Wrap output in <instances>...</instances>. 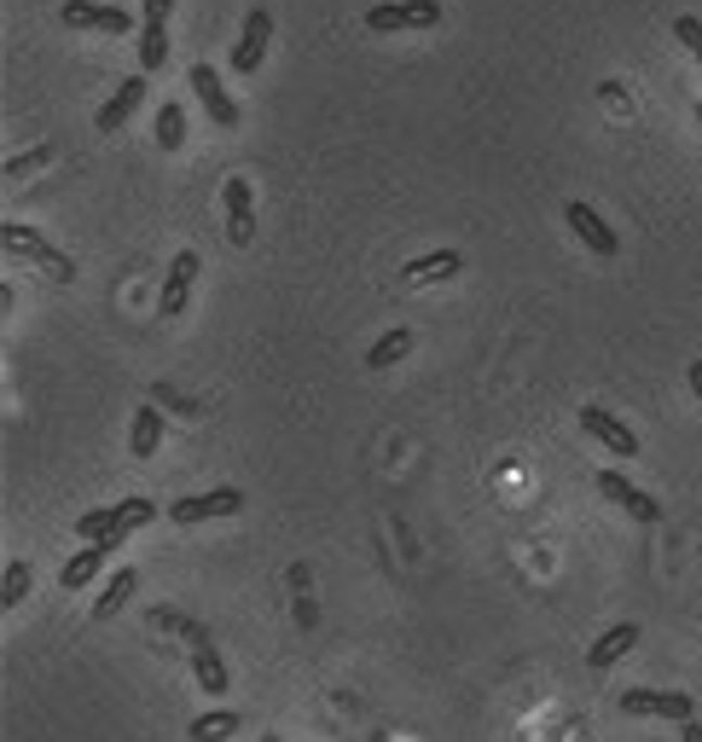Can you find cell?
Here are the masks:
<instances>
[{"mask_svg": "<svg viewBox=\"0 0 702 742\" xmlns=\"http://www.w3.org/2000/svg\"><path fill=\"white\" fill-rule=\"evenodd\" d=\"M24 598H29V563H24V556H12L7 580H0V610H18Z\"/></svg>", "mask_w": 702, "mask_h": 742, "instance_id": "obj_25", "label": "cell"}, {"mask_svg": "<svg viewBox=\"0 0 702 742\" xmlns=\"http://www.w3.org/2000/svg\"><path fill=\"white\" fill-rule=\"evenodd\" d=\"M133 592H140V575H133V568H116V575L105 580V592H99V603H93V621H111V615H123Z\"/></svg>", "mask_w": 702, "mask_h": 742, "instance_id": "obj_18", "label": "cell"}, {"mask_svg": "<svg viewBox=\"0 0 702 742\" xmlns=\"http://www.w3.org/2000/svg\"><path fill=\"white\" fill-rule=\"evenodd\" d=\"M244 511V494L239 487H215V494H187L169 504V522L192 528V522H209V516H239Z\"/></svg>", "mask_w": 702, "mask_h": 742, "instance_id": "obj_6", "label": "cell"}, {"mask_svg": "<svg viewBox=\"0 0 702 742\" xmlns=\"http://www.w3.org/2000/svg\"><path fill=\"white\" fill-rule=\"evenodd\" d=\"M412 343H418V336H412L407 325H395V331H383V336H378V343H372V348H366V366H372V371H390V366H400V360H407V354H412Z\"/></svg>", "mask_w": 702, "mask_h": 742, "instance_id": "obj_19", "label": "cell"}, {"mask_svg": "<svg viewBox=\"0 0 702 742\" xmlns=\"http://www.w3.org/2000/svg\"><path fill=\"white\" fill-rule=\"evenodd\" d=\"M679 737H685V742H702V725H697V719H685V725H679Z\"/></svg>", "mask_w": 702, "mask_h": 742, "instance_id": "obj_31", "label": "cell"}, {"mask_svg": "<svg viewBox=\"0 0 702 742\" xmlns=\"http://www.w3.org/2000/svg\"><path fill=\"white\" fill-rule=\"evenodd\" d=\"M267 41H273V12H267V7H250V12H244V29H239V41H232V71H239V76L261 71V59H267Z\"/></svg>", "mask_w": 702, "mask_h": 742, "instance_id": "obj_5", "label": "cell"}, {"mask_svg": "<svg viewBox=\"0 0 702 742\" xmlns=\"http://www.w3.org/2000/svg\"><path fill=\"white\" fill-rule=\"evenodd\" d=\"M192 93H197V105L209 111V123H215V128H239V105L227 99L221 76H215L209 64H192Z\"/></svg>", "mask_w": 702, "mask_h": 742, "instance_id": "obj_12", "label": "cell"}, {"mask_svg": "<svg viewBox=\"0 0 702 742\" xmlns=\"http://www.w3.org/2000/svg\"><path fill=\"white\" fill-rule=\"evenodd\" d=\"M76 534L81 539H111V546H123V528H116V504H99V511H88V516H76Z\"/></svg>", "mask_w": 702, "mask_h": 742, "instance_id": "obj_23", "label": "cell"}, {"mask_svg": "<svg viewBox=\"0 0 702 742\" xmlns=\"http://www.w3.org/2000/svg\"><path fill=\"white\" fill-rule=\"evenodd\" d=\"M442 24V0H378L366 12L372 36H395V29H436Z\"/></svg>", "mask_w": 702, "mask_h": 742, "instance_id": "obj_2", "label": "cell"}, {"mask_svg": "<svg viewBox=\"0 0 702 742\" xmlns=\"http://www.w3.org/2000/svg\"><path fill=\"white\" fill-rule=\"evenodd\" d=\"M0 244H7L12 256H24V261L47 267V273H53L59 284H71V279H76V261H71V256H59V250L47 244L36 227H24V221H7V227H0Z\"/></svg>", "mask_w": 702, "mask_h": 742, "instance_id": "obj_3", "label": "cell"}, {"mask_svg": "<svg viewBox=\"0 0 702 742\" xmlns=\"http://www.w3.org/2000/svg\"><path fill=\"white\" fill-rule=\"evenodd\" d=\"M197 267H204V256L197 250H180V256L169 261V273H163V296H157V314L163 319H180L192 302V284H197Z\"/></svg>", "mask_w": 702, "mask_h": 742, "instance_id": "obj_7", "label": "cell"}, {"mask_svg": "<svg viewBox=\"0 0 702 742\" xmlns=\"http://www.w3.org/2000/svg\"><path fill=\"white\" fill-rule=\"evenodd\" d=\"M140 64H145V76H157L163 64H169V29H163V24L140 29Z\"/></svg>", "mask_w": 702, "mask_h": 742, "instance_id": "obj_24", "label": "cell"}, {"mask_svg": "<svg viewBox=\"0 0 702 742\" xmlns=\"http://www.w3.org/2000/svg\"><path fill=\"white\" fill-rule=\"evenodd\" d=\"M192 679H197V690H204V696H227V685H232L221 650H215L209 638H204V644H192Z\"/></svg>", "mask_w": 702, "mask_h": 742, "instance_id": "obj_17", "label": "cell"}, {"mask_svg": "<svg viewBox=\"0 0 702 742\" xmlns=\"http://www.w3.org/2000/svg\"><path fill=\"white\" fill-rule=\"evenodd\" d=\"M464 273V256L459 250H430V256H418V261H407V284H447V279H459Z\"/></svg>", "mask_w": 702, "mask_h": 742, "instance_id": "obj_15", "label": "cell"}, {"mask_svg": "<svg viewBox=\"0 0 702 742\" xmlns=\"http://www.w3.org/2000/svg\"><path fill=\"white\" fill-rule=\"evenodd\" d=\"M239 725H244L239 707H209V714L192 719V742H227V737H239Z\"/></svg>", "mask_w": 702, "mask_h": 742, "instance_id": "obj_20", "label": "cell"}, {"mask_svg": "<svg viewBox=\"0 0 702 742\" xmlns=\"http://www.w3.org/2000/svg\"><path fill=\"white\" fill-rule=\"evenodd\" d=\"M59 24H71V29H105V36H128V29H133V18H128L123 7H99V0H64Z\"/></svg>", "mask_w": 702, "mask_h": 742, "instance_id": "obj_9", "label": "cell"}, {"mask_svg": "<svg viewBox=\"0 0 702 742\" xmlns=\"http://www.w3.org/2000/svg\"><path fill=\"white\" fill-rule=\"evenodd\" d=\"M580 430H587L592 442H604L615 459H639V435H633L610 407H580Z\"/></svg>", "mask_w": 702, "mask_h": 742, "instance_id": "obj_8", "label": "cell"}, {"mask_svg": "<svg viewBox=\"0 0 702 742\" xmlns=\"http://www.w3.org/2000/svg\"><path fill=\"white\" fill-rule=\"evenodd\" d=\"M128 447H133V459H152V452L163 447V412H157V407H140V412H133Z\"/></svg>", "mask_w": 702, "mask_h": 742, "instance_id": "obj_21", "label": "cell"}, {"mask_svg": "<svg viewBox=\"0 0 702 742\" xmlns=\"http://www.w3.org/2000/svg\"><path fill=\"white\" fill-rule=\"evenodd\" d=\"M674 41H679L685 53H691V59L702 64V18H691V12H679V18H674Z\"/></svg>", "mask_w": 702, "mask_h": 742, "instance_id": "obj_27", "label": "cell"}, {"mask_svg": "<svg viewBox=\"0 0 702 742\" xmlns=\"http://www.w3.org/2000/svg\"><path fill=\"white\" fill-rule=\"evenodd\" d=\"M366 742H390V737H383V731H372V737H366Z\"/></svg>", "mask_w": 702, "mask_h": 742, "instance_id": "obj_33", "label": "cell"}, {"mask_svg": "<svg viewBox=\"0 0 702 742\" xmlns=\"http://www.w3.org/2000/svg\"><path fill=\"white\" fill-rule=\"evenodd\" d=\"M41 163H53V145H36V151H24V157H12L7 163V180H24L29 168H41Z\"/></svg>", "mask_w": 702, "mask_h": 742, "instance_id": "obj_28", "label": "cell"}, {"mask_svg": "<svg viewBox=\"0 0 702 742\" xmlns=\"http://www.w3.org/2000/svg\"><path fill=\"white\" fill-rule=\"evenodd\" d=\"M111 539H88V546H81L76 556H71V563H64L59 568V586H64V592H81V586H93L99 580V568H105L111 563Z\"/></svg>", "mask_w": 702, "mask_h": 742, "instance_id": "obj_13", "label": "cell"}, {"mask_svg": "<svg viewBox=\"0 0 702 742\" xmlns=\"http://www.w3.org/2000/svg\"><path fill=\"white\" fill-rule=\"evenodd\" d=\"M598 494H604L610 504H622L633 522H644V528H650V522H662V504L650 499V494H639V487H633L622 470H598Z\"/></svg>", "mask_w": 702, "mask_h": 742, "instance_id": "obj_10", "label": "cell"}, {"mask_svg": "<svg viewBox=\"0 0 702 742\" xmlns=\"http://www.w3.org/2000/svg\"><path fill=\"white\" fill-rule=\"evenodd\" d=\"M633 644H639V627H633V621H615V627H610L604 638H592V650H587V667H598V673H604V667H615V662H622V655H627Z\"/></svg>", "mask_w": 702, "mask_h": 742, "instance_id": "obj_16", "label": "cell"}, {"mask_svg": "<svg viewBox=\"0 0 702 742\" xmlns=\"http://www.w3.org/2000/svg\"><path fill=\"white\" fill-rule=\"evenodd\" d=\"M169 7L175 0H145V24H169Z\"/></svg>", "mask_w": 702, "mask_h": 742, "instance_id": "obj_30", "label": "cell"}, {"mask_svg": "<svg viewBox=\"0 0 702 742\" xmlns=\"http://www.w3.org/2000/svg\"><path fill=\"white\" fill-rule=\"evenodd\" d=\"M261 742H279V737H261Z\"/></svg>", "mask_w": 702, "mask_h": 742, "instance_id": "obj_34", "label": "cell"}, {"mask_svg": "<svg viewBox=\"0 0 702 742\" xmlns=\"http://www.w3.org/2000/svg\"><path fill=\"white\" fill-rule=\"evenodd\" d=\"M685 378H691V389L702 395V360H691V371H685Z\"/></svg>", "mask_w": 702, "mask_h": 742, "instance_id": "obj_32", "label": "cell"}, {"mask_svg": "<svg viewBox=\"0 0 702 742\" xmlns=\"http://www.w3.org/2000/svg\"><path fill=\"white\" fill-rule=\"evenodd\" d=\"M140 105H145V76H128L123 88H116L105 105H99V133H116Z\"/></svg>", "mask_w": 702, "mask_h": 742, "instance_id": "obj_14", "label": "cell"}, {"mask_svg": "<svg viewBox=\"0 0 702 742\" xmlns=\"http://www.w3.org/2000/svg\"><path fill=\"white\" fill-rule=\"evenodd\" d=\"M152 395L163 400V407H175V412H187V418L197 412V407H192V400H187V395H175V389H169V383H157V389H152Z\"/></svg>", "mask_w": 702, "mask_h": 742, "instance_id": "obj_29", "label": "cell"}, {"mask_svg": "<svg viewBox=\"0 0 702 742\" xmlns=\"http://www.w3.org/2000/svg\"><path fill=\"white\" fill-rule=\"evenodd\" d=\"M157 145L163 151L187 145V111H180V99H163V105H157Z\"/></svg>", "mask_w": 702, "mask_h": 742, "instance_id": "obj_22", "label": "cell"}, {"mask_svg": "<svg viewBox=\"0 0 702 742\" xmlns=\"http://www.w3.org/2000/svg\"><path fill=\"white\" fill-rule=\"evenodd\" d=\"M221 204H227V244L250 250V244H256V192H250L244 175H232L221 186Z\"/></svg>", "mask_w": 702, "mask_h": 742, "instance_id": "obj_4", "label": "cell"}, {"mask_svg": "<svg viewBox=\"0 0 702 742\" xmlns=\"http://www.w3.org/2000/svg\"><path fill=\"white\" fill-rule=\"evenodd\" d=\"M615 707H622V714H633V719H674V725L697 719V702L685 696V690H650V685L622 690V696H615Z\"/></svg>", "mask_w": 702, "mask_h": 742, "instance_id": "obj_1", "label": "cell"}, {"mask_svg": "<svg viewBox=\"0 0 702 742\" xmlns=\"http://www.w3.org/2000/svg\"><path fill=\"white\" fill-rule=\"evenodd\" d=\"M563 221L575 227V239L587 244L592 256H615V250H622V239H615L610 221H604V215H598L592 204H563Z\"/></svg>", "mask_w": 702, "mask_h": 742, "instance_id": "obj_11", "label": "cell"}, {"mask_svg": "<svg viewBox=\"0 0 702 742\" xmlns=\"http://www.w3.org/2000/svg\"><path fill=\"white\" fill-rule=\"evenodd\" d=\"M145 522H157V504L145 499V494H133V499H123V504H116V528H123V534L145 528Z\"/></svg>", "mask_w": 702, "mask_h": 742, "instance_id": "obj_26", "label": "cell"}]
</instances>
